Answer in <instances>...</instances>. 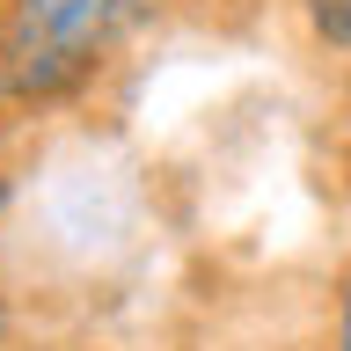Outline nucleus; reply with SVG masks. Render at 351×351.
Masks as SVG:
<instances>
[{"label":"nucleus","mask_w":351,"mask_h":351,"mask_svg":"<svg viewBox=\"0 0 351 351\" xmlns=\"http://www.w3.org/2000/svg\"><path fill=\"white\" fill-rule=\"evenodd\" d=\"M337 351H351V293H344V322H337Z\"/></svg>","instance_id":"obj_3"},{"label":"nucleus","mask_w":351,"mask_h":351,"mask_svg":"<svg viewBox=\"0 0 351 351\" xmlns=\"http://www.w3.org/2000/svg\"><path fill=\"white\" fill-rule=\"evenodd\" d=\"M307 8H315V37L351 44V0H307Z\"/></svg>","instance_id":"obj_2"},{"label":"nucleus","mask_w":351,"mask_h":351,"mask_svg":"<svg viewBox=\"0 0 351 351\" xmlns=\"http://www.w3.org/2000/svg\"><path fill=\"white\" fill-rule=\"evenodd\" d=\"M154 0H8L0 22V81L15 95H59L125 37L147 22Z\"/></svg>","instance_id":"obj_1"}]
</instances>
